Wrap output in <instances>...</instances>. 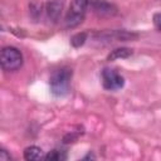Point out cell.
Instances as JSON below:
<instances>
[{"label":"cell","mask_w":161,"mask_h":161,"mask_svg":"<svg viewBox=\"0 0 161 161\" xmlns=\"http://www.w3.org/2000/svg\"><path fill=\"white\" fill-rule=\"evenodd\" d=\"M86 40H87V34L86 33H77L75 35L72 36L70 44L74 48H79V47H82L86 43Z\"/></svg>","instance_id":"cell-10"},{"label":"cell","mask_w":161,"mask_h":161,"mask_svg":"<svg viewBox=\"0 0 161 161\" xmlns=\"http://www.w3.org/2000/svg\"><path fill=\"white\" fill-rule=\"evenodd\" d=\"M44 157L45 155L43 153V150L38 146H29L24 150V158L28 161H35V160H40Z\"/></svg>","instance_id":"cell-7"},{"label":"cell","mask_w":161,"mask_h":161,"mask_svg":"<svg viewBox=\"0 0 161 161\" xmlns=\"http://www.w3.org/2000/svg\"><path fill=\"white\" fill-rule=\"evenodd\" d=\"M102 84L108 91H117L123 87L125 79L116 69L104 68L102 70Z\"/></svg>","instance_id":"cell-4"},{"label":"cell","mask_w":161,"mask_h":161,"mask_svg":"<svg viewBox=\"0 0 161 161\" xmlns=\"http://www.w3.org/2000/svg\"><path fill=\"white\" fill-rule=\"evenodd\" d=\"M44 158L48 160V161H59V160H64V158H65V155H64L62 151L53 150V151H50L48 155H45Z\"/></svg>","instance_id":"cell-11"},{"label":"cell","mask_w":161,"mask_h":161,"mask_svg":"<svg viewBox=\"0 0 161 161\" xmlns=\"http://www.w3.org/2000/svg\"><path fill=\"white\" fill-rule=\"evenodd\" d=\"M153 23H155V26L161 30V13H157L153 15Z\"/></svg>","instance_id":"cell-12"},{"label":"cell","mask_w":161,"mask_h":161,"mask_svg":"<svg viewBox=\"0 0 161 161\" xmlns=\"http://www.w3.org/2000/svg\"><path fill=\"white\" fill-rule=\"evenodd\" d=\"M72 79V70L69 68L57 69L50 77V91L57 97H63L69 92Z\"/></svg>","instance_id":"cell-1"},{"label":"cell","mask_w":161,"mask_h":161,"mask_svg":"<svg viewBox=\"0 0 161 161\" xmlns=\"http://www.w3.org/2000/svg\"><path fill=\"white\" fill-rule=\"evenodd\" d=\"M132 54V49L130 48H117L114 50H112L109 54H108V60L112 62V60H116V59H122V58H128L130 55Z\"/></svg>","instance_id":"cell-8"},{"label":"cell","mask_w":161,"mask_h":161,"mask_svg":"<svg viewBox=\"0 0 161 161\" xmlns=\"http://www.w3.org/2000/svg\"><path fill=\"white\" fill-rule=\"evenodd\" d=\"M42 11H43V3L39 1V0H33L30 4H29V13H30V16L34 19V20H38L40 16H42Z\"/></svg>","instance_id":"cell-9"},{"label":"cell","mask_w":161,"mask_h":161,"mask_svg":"<svg viewBox=\"0 0 161 161\" xmlns=\"http://www.w3.org/2000/svg\"><path fill=\"white\" fill-rule=\"evenodd\" d=\"M63 6H64V0H49L45 6V11L49 20H52L53 23H57L62 15Z\"/></svg>","instance_id":"cell-6"},{"label":"cell","mask_w":161,"mask_h":161,"mask_svg":"<svg viewBox=\"0 0 161 161\" xmlns=\"http://www.w3.org/2000/svg\"><path fill=\"white\" fill-rule=\"evenodd\" d=\"M11 157H10V155L5 151V150H1L0 151V160H3V161H9Z\"/></svg>","instance_id":"cell-13"},{"label":"cell","mask_w":161,"mask_h":161,"mask_svg":"<svg viewBox=\"0 0 161 161\" xmlns=\"http://www.w3.org/2000/svg\"><path fill=\"white\" fill-rule=\"evenodd\" d=\"M1 68L6 72L18 70L23 64V55L19 49L14 47H5L0 53Z\"/></svg>","instance_id":"cell-3"},{"label":"cell","mask_w":161,"mask_h":161,"mask_svg":"<svg viewBox=\"0 0 161 161\" xmlns=\"http://www.w3.org/2000/svg\"><path fill=\"white\" fill-rule=\"evenodd\" d=\"M89 1L91 0H72L69 10L65 15V25L68 28H74L83 21Z\"/></svg>","instance_id":"cell-2"},{"label":"cell","mask_w":161,"mask_h":161,"mask_svg":"<svg viewBox=\"0 0 161 161\" xmlns=\"http://www.w3.org/2000/svg\"><path fill=\"white\" fill-rule=\"evenodd\" d=\"M89 5L98 16H113L117 14V8L104 0H91Z\"/></svg>","instance_id":"cell-5"}]
</instances>
